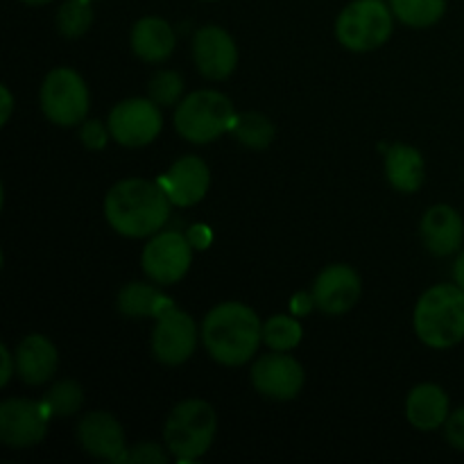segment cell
Returning a JSON list of instances; mask_svg holds the SVG:
<instances>
[{
    "label": "cell",
    "instance_id": "13",
    "mask_svg": "<svg viewBox=\"0 0 464 464\" xmlns=\"http://www.w3.org/2000/svg\"><path fill=\"white\" fill-rule=\"evenodd\" d=\"M193 59L207 80H227L238 66L234 36L218 25H204L193 36Z\"/></svg>",
    "mask_w": 464,
    "mask_h": 464
},
{
    "label": "cell",
    "instance_id": "33",
    "mask_svg": "<svg viewBox=\"0 0 464 464\" xmlns=\"http://www.w3.org/2000/svg\"><path fill=\"white\" fill-rule=\"evenodd\" d=\"M0 361H3V372H0V385H7L9 379H12L14 374V367H16V356L12 358V353H9V349L0 347Z\"/></svg>",
    "mask_w": 464,
    "mask_h": 464
},
{
    "label": "cell",
    "instance_id": "16",
    "mask_svg": "<svg viewBox=\"0 0 464 464\" xmlns=\"http://www.w3.org/2000/svg\"><path fill=\"white\" fill-rule=\"evenodd\" d=\"M159 184L175 207H193L207 195L211 172L199 157H181L172 163L166 175L159 177Z\"/></svg>",
    "mask_w": 464,
    "mask_h": 464
},
{
    "label": "cell",
    "instance_id": "8",
    "mask_svg": "<svg viewBox=\"0 0 464 464\" xmlns=\"http://www.w3.org/2000/svg\"><path fill=\"white\" fill-rule=\"evenodd\" d=\"M193 261V243L179 231H159L145 245L140 266L143 272L159 285H175L188 272Z\"/></svg>",
    "mask_w": 464,
    "mask_h": 464
},
{
    "label": "cell",
    "instance_id": "5",
    "mask_svg": "<svg viewBox=\"0 0 464 464\" xmlns=\"http://www.w3.org/2000/svg\"><path fill=\"white\" fill-rule=\"evenodd\" d=\"M236 109L220 91H195L186 95L175 111V130L190 143H211L218 136L231 131L236 122Z\"/></svg>",
    "mask_w": 464,
    "mask_h": 464
},
{
    "label": "cell",
    "instance_id": "21",
    "mask_svg": "<svg viewBox=\"0 0 464 464\" xmlns=\"http://www.w3.org/2000/svg\"><path fill=\"white\" fill-rule=\"evenodd\" d=\"M385 175L399 193H417L426 177V166L420 150L411 148V145H392L385 154Z\"/></svg>",
    "mask_w": 464,
    "mask_h": 464
},
{
    "label": "cell",
    "instance_id": "19",
    "mask_svg": "<svg viewBox=\"0 0 464 464\" xmlns=\"http://www.w3.org/2000/svg\"><path fill=\"white\" fill-rule=\"evenodd\" d=\"M449 397L440 385L435 383H421L411 390L406 399V417L417 430L440 429L447 424L449 420Z\"/></svg>",
    "mask_w": 464,
    "mask_h": 464
},
{
    "label": "cell",
    "instance_id": "18",
    "mask_svg": "<svg viewBox=\"0 0 464 464\" xmlns=\"http://www.w3.org/2000/svg\"><path fill=\"white\" fill-rule=\"evenodd\" d=\"M59 365L57 347L45 335L32 334L16 347V372L27 385H44Z\"/></svg>",
    "mask_w": 464,
    "mask_h": 464
},
{
    "label": "cell",
    "instance_id": "12",
    "mask_svg": "<svg viewBox=\"0 0 464 464\" xmlns=\"http://www.w3.org/2000/svg\"><path fill=\"white\" fill-rule=\"evenodd\" d=\"M252 383L263 397L290 401L304 388V367L285 352L267 353L254 362Z\"/></svg>",
    "mask_w": 464,
    "mask_h": 464
},
{
    "label": "cell",
    "instance_id": "14",
    "mask_svg": "<svg viewBox=\"0 0 464 464\" xmlns=\"http://www.w3.org/2000/svg\"><path fill=\"white\" fill-rule=\"evenodd\" d=\"M362 295L361 276L353 267L335 263L326 270L320 272V276L313 284V299L315 306L326 315H343L352 311Z\"/></svg>",
    "mask_w": 464,
    "mask_h": 464
},
{
    "label": "cell",
    "instance_id": "36",
    "mask_svg": "<svg viewBox=\"0 0 464 464\" xmlns=\"http://www.w3.org/2000/svg\"><path fill=\"white\" fill-rule=\"evenodd\" d=\"M453 279H456V284L464 290V252L458 256L456 266H453Z\"/></svg>",
    "mask_w": 464,
    "mask_h": 464
},
{
    "label": "cell",
    "instance_id": "4",
    "mask_svg": "<svg viewBox=\"0 0 464 464\" xmlns=\"http://www.w3.org/2000/svg\"><path fill=\"white\" fill-rule=\"evenodd\" d=\"M218 430V415L211 403L202 399H188L172 408L168 415L163 440L179 462L199 460L211 449Z\"/></svg>",
    "mask_w": 464,
    "mask_h": 464
},
{
    "label": "cell",
    "instance_id": "7",
    "mask_svg": "<svg viewBox=\"0 0 464 464\" xmlns=\"http://www.w3.org/2000/svg\"><path fill=\"white\" fill-rule=\"evenodd\" d=\"M89 89L72 68H54L41 86V109L54 125L75 127L89 116Z\"/></svg>",
    "mask_w": 464,
    "mask_h": 464
},
{
    "label": "cell",
    "instance_id": "35",
    "mask_svg": "<svg viewBox=\"0 0 464 464\" xmlns=\"http://www.w3.org/2000/svg\"><path fill=\"white\" fill-rule=\"evenodd\" d=\"M188 240L193 243V247L204 249L208 243H211V234H208L207 227H193V231L188 234Z\"/></svg>",
    "mask_w": 464,
    "mask_h": 464
},
{
    "label": "cell",
    "instance_id": "11",
    "mask_svg": "<svg viewBox=\"0 0 464 464\" xmlns=\"http://www.w3.org/2000/svg\"><path fill=\"white\" fill-rule=\"evenodd\" d=\"M198 347V324L188 313L172 306L157 317L152 334V352L163 365H181L188 361Z\"/></svg>",
    "mask_w": 464,
    "mask_h": 464
},
{
    "label": "cell",
    "instance_id": "26",
    "mask_svg": "<svg viewBox=\"0 0 464 464\" xmlns=\"http://www.w3.org/2000/svg\"><path fill=\"white\" fill-rule=\"evenodd\" d=\"M302 324L290 315H275L263 324V343L272 352H290L302 343Z\"/></svg>",
    "mask_w": 464,
    "mask_h": 464
},
{
    "label": "cell",
    "instance_id": "24",
    "mask_svg": "<svg viewBox=\"0 0 464 464\" xmlns=\"http://www.w3.org/2000/svg\"><path fill=\"white\" fill-rule=\"evenodd\" d=\"M231 134H234V139L238 143L247 145V148L266 150L275 140V125L263 113H238L234 127H231Z\"/></svg>",
    "mask_w": 464,
    "mask_h": 464
},
{
    "label": "cell",
    "instance_id": "23",
    "mask_svg": "<svg viewBox=\"0 0 464 464\" xmlns=\"http://www.w3.org/2000/svg\"><path fill=\"white\" fill-rule=\"evenodd\" d=\"M394 18L411 27H430L447 12V0H390Z\"/></svg>",
    "mask_w": 464,
    "mask_h": 464
},
{
    "label": "cell",
    "instance_id": "2",
    "mask_svg": "<svg viewBox=\"0 0 464 464\" xmlns=\"http://www.w3.org/2000/svg\"><path fill=\"white\" fill-rule=\"evenodd\" d=\"M202 343L208 356L220 365H245L263 343L261 320L245 304L225 302L204 317Z\"/></svg>",
    "mask_w": 464,
    "mask_h": 464
},
{
    "label": "cell",
    "instance_id": "20",
    "mask_svg": "<svg viewBox=\"0 0 464 464\" xmlns=\"http://www.w3.org/2000/svg\"><path fill=\"white\" fill-rule=\"evenodd\" d=\"M175 30L163 18L145 16L136 21V25L131 27V50L143 62H166L172 54V50H175Z\"/></svg>",
    "mask_w": 464,
    "mask_h": 464
},
{
    "label": "cell",
    "instance_id": "31",
    "mask_svg": "<svg viewBox=\"0 0 464 464\" xmlns=\"http://www.w3.org/2000/svg\"><path fill=\"white\" fill-rule=\"evenodd\" d=\"M444 435L453 449L464 451V406L449 415L447 424H444Z\"/></svg>",
    "mask_w": 464,
    "mask_h": 464
},
{
    "label": "cell",
    "instance_id": "9",
    "mask_svg": "<svg viewBox=\"0 0 464 464\" xmlns=\"http://www.w3.org/2000/svg\"><path fill=\"white\" fill-rule=\"evenodd\" d=\"M161 109L152 98H130L118 102L109 113V131L125 148H143L161 134Z\"/></svg>",
    "mask_w": 464,
    "mask_h": 464
},
{
    "label": "cell",
    "instance_id": "6",
    "mask_svg": "<svg viewBox=\"0 0 464 464\" xmlns=\"http://www.w3.org/2000/svg\"><path fill=\"white\" fill-rule=\"evenodd\" d=\"M394 12L383 0H353L335 21V36L352 53H370L390 39Z\"/></svg>",
    "mask_w": 464,
    "mask_h": 464
},
{
    "label": "cell",
    "instance_id": "17",
    "mask_svg": "<svg viewBox=\"0 0 464 464\" xmlns=\"http://www.w3.org/2000/svg\"><path fill=\"white\" fill-rule=\"evenodd\" d=\"M421 240L435 256H451L462 247L464 222L460 213L447 204H435L421 218Z\"/></svg>",
    "mask_w": 464,
    "mask_h": 464
},
{
    "label": "cell",
    "instance_id": "1",
    "mask_svg": "<svg viewBox=\"0 0 464 464\" xmlns=\"http://www.w3.org/2000/svg\"><path fill=\"white\" fill-rule=\"evenodd\" d=\"M170 198L159 181L122 179L104 198V218L127 238H145L163 229L170 218Z\"/></svg>",
    "mask_w": 464,
    "mask_h": 464
},
{
    "label": "cell",
    "instance_id": "29",
    "mask_svg": "<svg viewBox=\"0 0 464 464\" xmlns=\"http://www.w3.org/2000/svg\"><path fill=\"white\" fill-rule=\"evenodd\" d=\"M109 125L100 121H84L82 122V130H80V139L84 143L86 150H104L109 143Z\"/></svg>",
    "mask_w": 464,
    "mask_h": 464
},
{
    "label": "cell",
    "instance_id": "25",
    "mask_svg": "<svg viewBox=\"0 0 464 464\" xmlns=\"http://www.w3.org/2000/svg\"><path fill=\"white\" fill-rule=\"evenodd\" d=\"M41 401H44V406L48 408V412L53 417H71L84 403V390H82V385L77 381H59V383H54L44 394Z\"/></svg>",
    "mask_w": 464,
    "mask_h": 464
},
{
    "label": "cell",
    "instance_id": "30",
    "mask_svg": "<svg viewBox=\"0 0 464 464\" xmlns=\"http://www.w3.org/2000/svg\"><path fill=\"white\" fill-rule=\"evenodd\" d=\"M127 462H139V464H166L168 456L159 444H139L127 453Z\"/></svg>",
    "mask_w": 464,
    "mask_h": 464
},
{
    "label": "cell",
    "instance_id": "32",
    "mask_svg": "<svg viewBox=\"0 0 464 464\" xmlns=\"http://www.w3.org/2000/svg\"><path fill=\"white\" fill-rule=\"evenodd\" d=\"M315 306V299H313V293H297L293 299H290V311H293V315L302 317V315H308L311 313V308Z\"/></svg>",
    "mask_w": 464,
    "mask_h": 464
},
{
    "label": "cell",
    "instance_id": "3",
    "mask_svg": "<svg viewBox=\"0 0 464 464\" xmlns=\"http://www.w3.org/2000/svg\"><path fill=\"white\" fill-rule=\"evenodd\" d=\"M417 338L433 349L456 347L464 340V290L442 284L426 290L415 308Z\"/></svg>",
    "mask_w": 464,
    "mask_h": 464
},
{
    "label": "cell",
    "instance_id": "34",
    "mask_svg": "<svg viewBox=\"0 0 464 464\" xmlns=\"http://www.w3.org/2000/svg\"><path fill=\"white\" fill-rule=\"evenodd\" d=\"M0 95H3V113H0V125H7L9 118H12V111H14V98H12V91L7 89V86H0Z\"/></svg>",
    "mask_w": 464,
    "mask_h": 464
},
{
    "label": "cell",
    "instance_id": "22",
    "mask_svg": "<svg viewBox=\"0 0 464 464\" xmlns=\"http://www.w3.org/2000/svg\"><path fill=\"white\" fill-rule=\"evenodd\" d=\"M172 302L163 297L154 285L150 284H134L125 285L118 295V311L127 317H159L166 311H170Z\"/></svg>",
    "mask_w": 464,
    "mask_h": 464
},
{
    "label": "cell",
    "instance_id": "27",
    "mask_svg": "<svg viewBox=\"0 0 464 464\" xmlns=\"http://www.w3.org/2000/svg\"><path fill=\"white\" fill-rule=\"evenodd\" d=\"M93 23L91 0H66L57 12V27L66 39H77Z\"/></svg>",
    "mask_w": 464,
    "mask_h": 464
},
{
    "label": "cell",
    "instance_id": "15",
    "mask_svg": "<svg viewBox=\"0 0 464 464\" xmlns=\"http://www.w3.org/2000/svg\"><path fill=\"white\" fill-rule=\"evenodd\" d=\"M77 440L89 456L116 464L127 462L130 451L125 444V430L121 421L109 412L93 411L84 415V420L77 426Z\"/></svg>",
    "mask_w": 464,
    "mask_h": 464
},
{
    "label": "cell",
    "instance_id": "10",
    "mask_svg": "<svg viewBox=\"0 0 464 464\" xmlns=\"http://www.w3.org/2000/svg\"><path fill=\"white\" fill-rule=\"evenodd\" d=\"M50 420L44 401L7 399L0 403V440L12 449L36 447L48 433Z\"/></svg>",
    "mask_w": 464,
    "mask_h": 464
},
{
    "label": "cell",
    "instance_id": "37",
    "mask_svg": "<svg viewBox=\"0 0 464 464\" xmlns=\"http://www.w3.org/2000/svg\"><path fill=\"white\" fill-rule=\"evenodd\" d=\"M21 3H25V5H48V3H53V0H21Z\"/></svg>",
    "mask_w": 464,
    "mask_h": 464
},
{
    "label": "cell",
    "instance_id": "28",
    "mask_svg": "<svg viewBox=\"0 0 464 464\" xmlns=\"http://www.w3.org/2000/svg\"><path fill=\"white\" fill-rule=\"evenodd\" d=\"M150 98L159 104V107H172L179 102L181 93H184V80L179 72L175 71H159L157 75L150 80Z\"/></svg>",
    "mask_w": 464,
    "mask_h": 464
}]
</instances>
